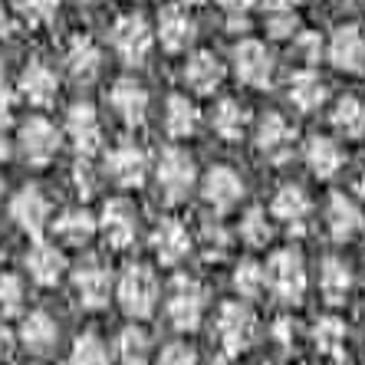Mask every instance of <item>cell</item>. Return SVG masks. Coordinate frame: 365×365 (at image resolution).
Instances as JSON below:
<instances>
[{"label": "cell", "mask_w": 365, "mask_h": 365, "mask_svg": "<svg viewBox=\"0 0 365 365\" xmlns=\"http://www.w3.org/2000/svg\"><path fill=\"white\" fill-rule=\"evenodd\" d=\"M69 365H109V356H106V346L99 342V336H93V332L79 336L76 346H73V356H69Z\"/></svg>", "instance_id": "d590c367"}, {"label": "cell", "mask_w": 365, "mask_h": 365, "mask_svg": "<svg viewBox=\"0 0 365 365\" xmlns=\"http://www.w3.org/2000/svg\"><path fill=\"white\" fill-rule=\"evenodd\" d=\"M234 287L240 289V297H260L267 287L264 267L254 264V260H244V264L237 267V273H234Z\"/></svg>", "instance_id": "8d00e7d4"}, {"label": "cell", "mask_w": 365, "mask_h": 365, "mask_svg": "<svg viewBox=\"0 0 365 365\" xmlns=\"http://www.w3.org/2000/svg\"><path fill=\"white\" fill-rule=\"evenodd\" d=\"M273 214H277L280 221H287L293 230H303V221H306V214H309V197H306L297 185L280 187L277 197H273Z\"/></svg>", "instance_id": "4316f807"}, {"label": "cell", "mask_w": 365, "mask_h": 365, "mask_svg": "<svg viewBox=\"0 0 365 365\" xmlns=\"http://www.w3.org/2000/svg\"><path fill=\"white\" fill-rule=\"evenodd\" d=\"M0 191H4V181H0Z\"/></svg>", "instance_id": "9f6ffc18"}, {"label": "cell", "mask_w": 365, "mask_h": 365, "mask_svg": "<svg viewBox=\"0 0 365 365\" xmlns=\"http://www.w3.org/2000/svg\"><path fill=\"white\" fill-rule=\"evenodd\" d=\"M217 4H221L227 14H247V10L254 7L257 0H217Z\"/></svg>", "instance_id": "bcb514c9"}, {"label": "cell", "mask_w": 365, "mask_h": 365, "mask_svg": "<svg viewBox=\"0 0 365 365\" xmlns=\"http://www.w3.org/2000/svg\"><path fill=\"white\" fill-rule=\"evenodd\" d=\"M102 234L115 250H125L135 240V211L128 201H109L102 211Z\"/></svg>", "instance_id": "4fadbf2b"}, {"label": "cell", "mask_w": 365, "mask_h": 365, "mask_svg": "<svg viewBox=\"0 0 365 365\" xmlns=\"http://www.w3.org/2000/svg\"><path fill=\"white\" fill-rule=\"evenodd\" d=\"M329 230L336 240H352L362 230V211L346 195L329 197Z\"/></svg>", "instance_id": "cb8c5ba5"}, {"label": "cell", "mask_w": 365, "mask_h": 365, "mask_svg": "<svg viewBox=\"0 0 365 365\" xmlns=\"http://www.w3.org/2000/svg\"><path fill=\"white\" fill-rule=\"evenodd\" d=\"M349 289H352V273H349V267L342 264V260H336V257H329L323 264V293L326 299H329L332 306L346 303Z\"/></svg>", "instance_id": "1f68e13d"}, {"label": "cell", "mask_w": 365, "mask_h": 365, "mask_svg": "<svg viewBox=\"0 0 365 365\" xmlns=\"http://www.w3.org/2000/svg\"><path fill=\"white\" fill-rule=\"evenodd\" d=\"M332 365H352V362H349V359H336V362H332Z\"/></svg>", "instance_id": "f5cc1de1"}, {"label": "cell", "mask_w": 365, "mask_h": 365, "mask_svg": "<svg viewBox=\"0 0 365 365\" xmlns=\"http://www.w3.org/2000/svg\"><path fill=\"white\" fill-rule=\"evenodd\" d=\"M297 7V0H267V14H273V10H293Z\"/></svg>", "instance_id": "c3c4849f"}, {"label": "cell", "mask_w": 365, "mask_h": 365, "mask_svg": "<svg viewBox=\"0 0 365 365\" xmlns=\"http://www.w3.org/2000/svg\"><path fill=\"white\" fill-rule=\"evenodd\" d=\"M155 299H158V283H155L152 270H145V267H128L122 283H119L122 309H125L128 316H135V319H145V316H152Z\"/></svg>", "instance_id": "7a4b0ae2"}, {"label": "cell", "mask_w": 365, "mask_h": 365, "mask_svg": "<svg viewBox=\"0 0 365 365\" xmlns=\"http://www.w3.org/2000/svg\"><path fill=\"white\" fill-rule=\"evenodd\" d=\"M10 26H14V24H10V14L0 7V40H7V36H10Z\"/></svg>", "instance_id": "681fc988"}, {"label": "cell", "mask_w": 365, "mask_h": 365, "mask_svg": "<svg viewBox=\"0 0 365 365\" xmlns=\"http://www.w3.org/2000/svg\"><path fill=\"white\" fill-rule=\"evenodd\" d=\"M254 313L247 309L244 303H227L221 309V319H217V339L227 349L230 356L234 352H244L250 342H254Z\"/></svg>", "instance_id": "52a82bcc"}, {"label": "cell", "mask_w": 365, "mask_h": 365, "mask_svg": "<svg viewBox=\"0 0 365 365\" xmlns=\"http://www.w3.org/2000/svg\"><path fill=\"white\" fill-rule=\"evenodd\" d=\"M211 365H234V362H230V359L227 356H221V359H214V362Z\"/></svg>", "instance_id": "816d5d0a"}, {"label": "cell", "mask_w": 365, "mask_h": 365, "mask_svg": "<svg viewBox=\"0 0 365 365\" xmlns=\"http://www.w3.org/2000/svg\"><path fill=\"white\" fill-rule=\"evenodd\" d=\"M112 46L125 63L138 66L145 63V56L152 53V26L142 14H125V17L115 20L112 26Z\"/></svg>", "instance_id": "6da1fadb"}, {"label": "cell", "mask_w": 365, "mask_h": 365, "mask_svg": "<svg viewBox=\"0 0 365 365\" xmlns=\"http://www.w3.org/2000/svg\"><path fill=\"white\" fill-rule=\"evenodd\" d=\"M187 4H204V0H187Z\"/></svg>", "instance_id": "db71d44e"}, {"label": "cell", "mask_w": 365, "mask_h": 365, "mask_svg": "<svg viewBox=\"0 0 365 365\" xmlns=\"http://www.w3.org/2000/svg\"><path fill=\"white\" fill-rule=\"evenodd\" d=\"M359 197H362V201H365V175H362V178H359Z\"/></svg>", "instance_id": "f907efd6"}, {"label": "cell", "mask_w": 365, "mask_h": 365, "mask_svg": "<svg viewBox=\"0 0 365 365\" xmlns=\"http://www.w3.org/2000/svg\"><path fill=\"white\" fill-rule=\"evenodd\" d=\"M162 365H197V356L195 349L185 346V342H175L162 352Z\"/></svg>", "instance_id": "b9f144b4"}, {"label": "cell", "mask_w": 365, "mask_h": 365, "mask_svg": "<svg viewBox=\"0 0 365 365\" xmlns=\"http://www.w3.org/2000/svg\"><path fill=\"white\" fill-rule=\"evenodd\" d=\"M66 66H69V73H73V79H79V83H89V79L99 73L102 53H99L93 36H76V40L69 43Z\"/></svg>", "instance_id": "ffe728a7"}, {"label": "cell", "mask_w": 365, "mask_h": 365, "mask_svg": "<svg viewBox=\"0 0 365 365\" xmlns=\"http://www.w3.org/2000/svg\"><path fill=\"white\" fill-rule=\"evenodd\" d=\"M20 336H24L26 349L30 352H36V356H43V352H50L53 346H56V323H53L46 313H30L24 319V329H20Z\"/></svg>", "instance_id": "83f0119b"}, {"label": "cell", "mask_w": 365, "mask_h": 365, "mask_svg": "<svg viewBox=\"0 0 365 365\" xmlns=\"http://www.w3.org/2000/svg\"><path fill=\"white\" fill-rule=\"evenodd\" d=\"M26 267H30V277H34L36 283L53 287V283L63 277V270H66V260H63V254L56 250V247L36 244L34 250L26 254Z\"/></svg>", "instance_id": "44dd1931"}, {"label": "cell", "mask_w": 365, "mask_h": 365, "mask_svg": "<svg viewBox=\"0 0 365 365\" xmlns=\"http://www.w3.org/2000/svg\"><path fill=\"white\" fill-rule=\"evenodd\" d=\"M240 195H244V185L230 168H214L204 178V197L214 211H230L240 201Z\"/></svg>", "instance_id": "e0dca14e"}, {"label": "cell", "mask_w": 365, "mask_h": 365, "mask_svg": "<svg viewBox=\"0 0 365 365\" xmlns=\"http://www.w3.org/2000/svg\"><path fill=\"white\" fill-rule=\"evenodd\" d=\"M214 128L217 135L227 138V142H237L247 128V109L234 99H224L217 109H214Z\"/></svg>", "instance_id": "4dcf8cb0"}, {"label": "cell", "mask_w": 365, "mask_h": 365, "mask_svg": "<svg viewBox=\"0 0 365 365\" xmlns=\"http://www.w3.org/2000/svg\"><path fill=\"white\" fill-rule=\"evenodd\" d=\"M73 178H76V187H79V195H83V197H89V195L96 191L93 168H89L86 162H79V165H76V175H73Z\"/></svg>", "instance_id": "7bdbcfd3"}, {"label": "cell", "mask_w": 365, "mask_h": 365, "mask_svg": "<svg viewBox=\"0 0 365 365\" xmlns=\"http://www.w3.org/2000/svg\"><path fill=\"white\" fill-rule=\"evenodd\" d=\"M267 26L273 36H289L297 30V10H273L267 14Z\"/></svg>", "instance_id": "60d3db41"}, {"label": "cell", "mask_w": 365, "mask_h": 365, "mask_svg": "<svg viewBox=\"0 0 365 365\" xmlns=\"http://www.w3.org/2000/svg\"><path fill=\"white\" fill-rule=\"evenodd\" d=\"M109 102H112V109L119 112V119L125 122V125H142L145 122V112H148V93H145L138 83H132V79H119V83L112 86Z\"/></svg>", "instance_id": "5bb4252c"}, {"label": "cell", "mask_w": 365, "mask_h": 365, "mask_svg": "<svg viewBox=\"0 0 365 365\" xmlns=\"http://www.w3.org/2000/svg\"><path fill=\"white\" fill-rule=\"evenodd\" d=\"M332 125L339 128L346 138H362L365 135V106L356 96H342L332 112Z\"/></svg>", "instance_id": "f1b7e54d"}, {"label": "cell", "mask_w": 365, "mask_h": 365, "mask_svg": "<svg viewBox=\"0 0 365 365\" xmlns=\"http://www.w3.org/2000/svg\"><path fill=\"white\" fill-rule=\"evenodd\" d=\"M270 283L273 289L280 293L289 303H299L306 289V267H303V254L287 247V250H277L270 257Z\"/></svg>", "instance_id": "3957f363"}, {"label": "cell", "mask_w": 365, "mask_h": 365, "mask_svg": "<svg viewBox=\"0 0 365 365\" xmlns=\"http://www.w3.org/2000/svg\"><path fill=\"white\" fill-rule=\"evenodd\" d=\"M0 309L7 316H17L24 309V287L17 277H0Z\"/></svg>", "instance_id": "ab89813d"}, {"label": "cell", "mask_w": 365, "mask_h": 365, "mask_svg": "<svg viewBox=\"0 0 365 365\" xmlns=\"http://www.w3.org/2000/svg\"><path fill=\"white\" fill-rule=\"evenodd\" d=\"M155 250H158V260L162 264H178L181 257L191 250V240H187V230L181 227L178 221H162L158 224V230H155V237H152Z\"/></svg>", "instance_id": "7402d4cb"}, {"label": "cell", "mask_w": 365, "mask_h": 365, "mask_svg": "<svg viewBox=\"0 0 365 365\" xmlns=\"http://www.w3.org/2000/svg\"><path fill=\"white\" fill-rule=\"evenodd\" d=\"M83 4H96V0H83Z\"/></svg>", "instance_id": "11a10c76"}, {"label": "cell", "mask_w": 365, "mask_h": 365, "mask_svg": "<svg viewBox=\"0 0 365 365\" xmlns=\"http://www.w3.org/2000/svg\"><path fill=\"white\" fill-rule=\"evenodd\" d=\"M234 69L247 86L254 89H267L273 79V56L260 40H244L234 50Z\"/></svg>", "instance_id": "5b68a950"}, {"label": "cell", "mask_w": 365, "mask_h": 365, "mask_svg": "<svg viewBox=\"0 0 365 365\" xmlns=\"http://www.w3.org/2000/svg\"><path fill=\"white\" fill-rule=\"evenodd\" d=\"M329 60L342 73H362L365 69V34L356 24L339 26L329 40Z\"/></svg>", "instance_id": "ba28073f"}, {"label": "cell", "mask_w": 365, "mask_h": 365, "mask_svg": "<svg viewBox=\"0 0 365 365\" xmlns=\"http://www.w3.org/2000/svg\"><path fill=\"white\" fill-rule=\"evenodd\" d=\"M195 158L181 148H168L158 162V185H162L168 201H185L191 185H195Z\"/></svg>", "instance_id": "277c9868"}, {"label": "cell", "mask_w": 365, "mask_h": 365, "mask_svg": "<svg viewBox=\"0 0 365 365\" xmlns=\"http://www.w3.org/2000/svg\"><path fill=\"white\" fill-rule=\"evenodd\" d=\"M165 125L175 138H185L197 128V109L185 96H171L168 99V115H165Z\"/></svg>", "instance_id": "d6a6232c"}, {"label": "cell", "mask_w": 365, "mask_h": 365, "mask_svg": "<svg viewBox=\"0 0 365 365\" xmlns=\"http://www.w3.org/2000/svg\"><path fill=\"white\" fill-rule=\"evenodd\" d=\"M20 145H24L26 162H34L36 168L50 162L53 155L60 152V135L46 119H30L20 128Z\"/></svg>", "instance_id": "30bf717a"}, {"label": "cell", "mask_w": 365, "mask_h": 365, "mask_svg": "<svg viewBox=\"0 0 365 365\" xmlns=\"http://www.w3.org/2000/svg\"><path fill=\"white\" fill-rule=\"evenodd\" d=\"M221 79H224V66H221V60H217L214 53L201 50V53H195V56L187 60V66H185V83L191 86L195 93L211 96L214 89L221 86Z\"/></svg>", "instance_id": "2e32d148"}, {"label": "cell", "mask_w": 365, "mask_h": 365, "mask_svg": "<svg viewBox=\"0 0 365 365\" xmlns=\"http://www.w3.org/2000/svg\"><path fill=\"white\" fill-rule=\"evenodd\" d=\"M10 119H14V93L0 83V128L10 125Z\"/></svg>", "instance_id": "f6af8a7d"}, {"label": "cell", "mask_w": 365, "mask_h": 365, "mask_svg": "<svg viewBox=\"0 0 365 365\" xmlns=\"http://www.w3.org/2000/svg\"><path fill=\"white\" fill-rule=\"evenodd\" d=\"M20 86H24V96L34 106H50L56 99V76H53L50 66H43V63H30L24 69V76H20Z\"/></svg>", "instance_id": "603a6c76"}, {"label": "cell", "mask_w": 365, "mask_h": 365, "mask_svg": "<svg viewBox=\"0 0 365 365\" xmlns=\"http://www.w3.org/2000/svg\"><path fill=\"white\" fill-rule=\"evenodd\" d=\"M60 14V0H24L20 4V17L26 26H50Z\"/></svg>", "instance_id": "74e56055"}, {"label": "cell", "mask_w": 365, "mask_h": 365, "mask_svg": "<svg viewBox=\"0 0 365 365\" xmlns=\"http://www.w3.org/2000/svg\"><path fill=\"white\" fill-rule=\"evenodd\" d=\"M293 138H297V132H293V125L283 119L280 112H270V115L260 122V128H257V148H260L267 158H273V162H283V158H287L289 148H293Z\"/></svg>", "instance_id": "8fae6325"}, {"label": "cell", "mask_w": 365, "mask_h": 365, "mask_svg": "<svg viewBox=\"0 0 365 365\" xmlns=\"http://www.w3.org/2000/svg\"><path fill=\"white\" fill-rule=\"evenodd\" d=\"M148 349H152L148 346V336L138 326H128L119 336V356L125 365H145L148 362Z\"/></svg>", "instance_id": "836d02e7"}, {"label": "cell", "mask_w": 365, "mask_h": 365, "mask_svg": "<svg viewBox=\"0 0 365 365\" xmlns=\"http://www.w3.org/2000/svg\"><path fill=\"white\" fill-rule=\"evenodd\" d=\"M145 168H148V162H145V155L138 152L135 145H122V148H115V152L109 155V175L115 178V185H122V187L142 185Z\"/></svg>", "instance_id": "ac0fdd59"}, {"label": "cell", "mask_w": 365, "mask_h": 365, "mask_svg": "<svg viewBox=\"0 0 365 365\" xmlns=\"http://www.w3.org/2000/svg\"><path fill=\"white\" fill-rule=\"evenodd\" d=\"M297 50L303 53L306 63H316V60H319V36H316V34H303L297 40Z\"/></svg>", "instance_id": "ee69618b"}, {"label": "cell", "mask_w": 365, "mask_h": 365, "mask_svg": "<svg viewBox=\"0 0 365 365\" xmlns=\"http://www.w3.org/2000/svg\"><path fill=\"white\" fill-rule=\"evenodd\" d=\"M316 346H319V352H326V356H336L342 349V342H346V323L342 319H336V316H326V319H319L316 323Z\"/></svg>", "instance_id": "e575fe53"}, {"label": "cell", "mask_w": 365, "mask_h": 365, "mask_svg": "<svg viewBox=\"0 0 365 365\" xmlns=\"http://www.w3.org/2000/svg\"><path fill=\"white\" fill-rule=\"evenodd\" d=\"M76 293H79V299H83V306H89V309L106 306L109 303V273L96 264L76 270Z\"/></svg>", "instance_id": "d4e9b609"}, {"label": "cell", "mask_w": 365, "mask_h": 365, "mask_svg": "<svg viewBox=\"0 0 365 365\" xmlns=\"http://www.w3.org/2000/svg\"><path fill=\"white\" fill-rule=\"evenodd\" d=\"M201 313H204V289L195 280L178 277L175 287H171V299H168V316H171V323H175V329H185V332L197 329Z\"/></svg>", "instance_id": "8992f818"}, {"label": "cell", "mask_w": 365, "mask_h": 365, "mask_svg": "<svg viewBox=\"0 0 365 365\" xmlns=\"http://www.w3.org/2000/svg\"><path fill=\"white\" fill-rule=\"evenodd\" d=\"M93 234H96V217L93 214H86V211H69L56 221V237L66 240V244H73V247L89 244Z\"/></svg>", "instance_id": "f546056e"}, {"label": "cell", "mask_w": 365, "mask_h": 365, "mask_svg": "<svg viewBox=\"0 0 365 365\" xmlns=\"http://www.w3.org/2000/svg\"><path fill=\"white\" fill-rule=\"evenodd\" d=\"M66 132H69V138H73L79 155H93L96 148H99V138H102L99 115H96L93 106H86V102L73 106L66 115Z\"/></svg>", "instance_id": "7c38bea8"}, {"label": "cell", "mask_w": 365, "mask_h": 365, "mask_svg": "<svg viewBox=\"0 0 365 365\" xmlns=\"http://www.w3.org/2000/svg\"><path fill=\"white\" fill-rule=\"evenodd\" d=\"M158 40L168 53H181L195 40V20L181 4H168L158 14Z\"/></svg>", "instance_id": "9c48e42d"}, {"label": "cell", "mask_w": 365, "mask_h": 365, "mask_svg": "<svg viewBox=\"0 0 365 365\" xmlns=\"http://www.w3.org/2000/svg\"><path fill=\"white\" fill-rule=\"evenodd\" d=\"M10 214H14V221H17L26 234H34L36 237V234L46 227L50 204H46V197H43L36 187H24V191L14 197V204H10Z\"/></svg>", "instance_id": "9a60e30c"}, {"label": "cell", "mask_w": 365, "mask_h": 365, "mask_svg": "<svg viewBox=\"0 0 365 365\" xmlns=\"http://www.w3.org/2000/svg\"><path fill=\"white\" fill-rule=\"evenodd\" d=\"M10 352H14V336H10L7 326H0V362L10 359Z\"/></svg>", "instance_id": "7dc6e473"}, {"label": "cell", "mask_w": 365, "mask_h": 365, "mask_svg": "<svg viewBox=\"0 0 365 365\" xmlns=\"http://www.w3.org/2000/svg\"><path fill=\"white\" fill-rule=\"evenodd\" d=\"M306 165H309L313 175H319V178H332L342 165V148L332 142V138H323V135L309 138V145H306Z\"/></svg>", "instance_id": "484cf974"}, {"label": "cell", "mask_w": 365, "mask_h": 365, "mask_svg": "<svg viewBox=\"0 0 365 365\" xmlns=\"http://www.w3.org/2000/svg\"><path fill=\"white\" fill-rule=\"evenodd\" d=\"M326 96H329V89H326L323 76L319 73H313V69H299V73H293V79H289V99H293V106L303 112H313L319 109L326 102Z\"/></svg>", "instance_id": "d6986e66"}, {"label": "cell", "mask_w": 365, "mask_h": 365, "mask_svg": "<svg viewBox=\"0 0 365 365\" xmlns=\"http://www.w3.org/2000/svg\"><path fill=\"white\" fill-rule=\"evenodd\" d=\"M240 237H244L250 247H267L270 244L273 230H270V224H267V214L254 207V211L244 217V224H240Z\"/></svg>", "instance_id": "f35d334b"}]
</instances>
